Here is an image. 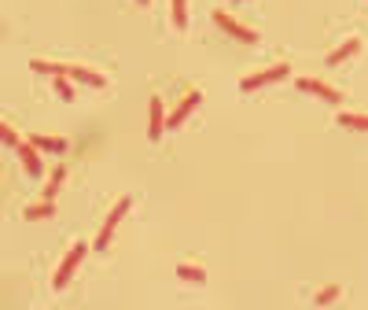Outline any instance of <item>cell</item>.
I'll list each match as a JSON object with an SVG mask.
<instances>
[{"instance_id": "30bf717a", "label": "cell", "mask_w": 368, "mask_h": 310, "mask_svg": "<svg viewBox=\"0 0 368 310\" xmlns=\"http://www.w3.org/2000/svg\"><path fill=\"white\" fill-rule=\"evenodd\" d=\"M357 52H361V41H357V37H346L335 52H328V59H324V63H328V67H343V63L354 59Z\"/></svg>"}, {"instance_id": "44dd1931", "label": "cell", "mask_w": 368, "mask_h": 310, "mask_svg": "<svg viewBox=\"0 0 368 310\" xmlns=\"http://www.w3.org/2000/svg\"><path fill=\"white\" fill-rule=\"evenodd\" d=\"M136 4H140V8H147V4H151V0H136Z\"/></svg>"}, {"instance_id": "ac0fdd59", "label": "cell", "mask_w": 368, "mask_h": 310, "mask_svg": "<svg viewBox=\"0 0 368 310\" xmlns=\"http://www.w3.org/2000/svg\"><path fill=\"white\" fill-rule=\"evenodd\" d=\"M37 74H52V78H59V74H70V67H63V63H52V59H34L30 63Z\"/></svg>"}, {"instance_id": "8fae6325", "label": "cell", "mask_w": 368, "mask_h": 310, "mask_svg": "<svg viewBox=\"0 0 368 310\" xmlns=\"http://www.w3.org/2000/svg\"><path fill=\"white\" fill-rule=\"evenodd\" d=\"M23 218H30V222H41V218H56V200L41 196L37 203H30V207L23 211Z\"/></svg>"}, {"instance_id": "9c48e42d", "label": "cell", "mask_w": 368, "mask_h": 310, "mask_svg": "<svg viewBox=\"0 0 368 310\" xmlns=\"http://www.w3.org/2000/svg\"><path fill=\"white\" fill-rule=\"evenodd\" d=\"M70 78L78 81V85H89V89H107V78L100 70H92V67H81V63H74L70 67Z\"/></svg>"}, {"instance_id": "7c38bea8", "label": "cell", "mask_w": 368, "mask_h": 310, "mask_svg": "<svg viewBox=\"0 0 368 310\" xmlns=\"http://www.w3.org/2000/svg\"><path fill=\"white\" fill-rule=\"evenodd\" d=\"M30 141H34L41 152H52V155H63V152L70 148V144H67V137H48V133H34Z\"/></svg>"}, {"instance_id": "277c9868", "label": "cell", "mask_w": 368, "mask_h": 310, "mask_svg": "<svg viewBox=\"0 0 368 310\" xmlns=\"http://www.w3.org/2000/svg\"><path fill=\"white\" fill-rule=\"evenodd\" d=\"M214 26H218V30H225V34H229V37H236V41H243V45H258V30L243 26L240 19H232L229 12H214Z\"/></svg>"}, {"instance_id": "8992f818", "label": "cell", "mask_w": 368, "mask_h": 310, "mask_svg": "<svg viewBox=\"0 0 368 310\" xmlns=\"http://www.w3.org/2000/svg\"><path fill=\"white\" fill-rule=\"evenodd\" d=\"M295 85H298L302 93L320 96V100H328V104H343V89H335V85L320 81V78H295Z\"/></svg>"}, {"instance_id": "4fadbf2b", "label": "cell", "mask_w": 368, "mask_h": 310, "mask_svg": "<svg viewBox=\"0 0 368 310\" xmlns=\"http://www.w3.org/2000/svg\"><path fill=\"white\" fill-rule=\"evenodd\" d=\"M335 122H339L343 130H361V133H368V115H361V111H343Z\"/></svg>"}, {"instance_id": "3957f363", "label": "cell", "mask_w": 368, "mask_h": 310, "mask_svg": "<svg viewBox=\"0 0 368 310\" xmlns=\"http://www.w3.org/2000/svg\"><path fill=\"white\" fill-rule=\"evenodd\" d=\"M291 74L287 63H276V67H269V70H258V74H247V78L240 81V89L243 93H258V89H265V85H276V81H284Z\"/></svg>"}, {"instance_id": "ffe728a7", "label": "cell", "mask_w": 368, "mask_h": 310, "mask_svg": "<svg viewBox=\"0 0 368 310\" xmlns=\"http://www.w3.org/2000/svg\"><path fill=\"white\" fill-rule=\"evenodd\" d=\"M0 141H4L8 148H19V144H23V137H19V133L12 130V126L4 122V126H0Z\"/></svg>"}, {"instance_id": "9a60e30c", "label": "cell", "mask_w": 368, "mask_h": 310, "mask_svg": "<svg viewBox=\"0 0 368 310\" xmlns=\"http://www.w3.org/2000/svg\"><path fill=\"white\" fill-rule=\"evenodd\" d=\"M63 181H67V166H56V170L45 177V196H48V200H56V192L63 188Z\"/></svg>"}, {"instance_id": "5b68a950", "label": "cell", "mask_w": 368, "mask_h": 310, "mask_svg": "<svg viewBox=\"0 0 368 310\" xmlns=\"http://www.w3.org/2000/svg\"><path fill=\"white\" fill-rule=\"evenodd\" d=\"M199 104H203V89H192V93L177 104V108H173V111L166 115V130H177V126H184V122L192 119V111H196Z\"/></svg>"}, {"instance_id": "6da1fadb", "label": "cell", "mask_w": 368, "mask_h": 310, "mask_svg": "<svg viewBox=\"0 0 368 310\" xmlns=\"http://www.w3.org/2000/svg\"><path fill=\"white\" fill-rule=\"evenodd\" d=\"M85 255H89V244H74V248L63 255L59 270H56V277H52V288H56V292H63V288L74 281V273H78V266L85 262Z\"/></svg>"}, {"instance_id": "7a4b0ae2", "label": "cell", "mask_w": 368, "mask_h": 310, "mask_svg": "<svg viewBox=\"0 0 368 310\" xmlns=\"http://www.w3.org/2000/svg\"><path fill=\"white\" fill-rule=\"evenodd\" d=\"M129 207H133V200L122 196V200H114V207H111V215L103 218V226L100 233H96V251H107L111 248V237H114V229H118V222H122L129 215Z\"/></svg>"}, {"instance_id": "ba28073f", "label": "cell", "mask_w": 368, "mask_h": 310, "mask_svg": "<svg viewBox=\"0 0 368 310\" xmlns=\"http://www.w3.org/2000/svg\"><path fill=\"white\" fill-rule=\"evenodd\" d=\"M162 133H166V108H162L159 96H151L147 100V137L151 141H162Z\"/></svg>"}, {"instance_id": "2e32d148", "label": "cell", "mask_w": 368, "mask_h": 310, "mask_svg": "<svg viewBox=\"0 0 368 310\" xmlns=\"http://www.w3.org/2000/svg\"><path fill=\"white\" fill-rule=\"evenodd\" d=\"M74 85H78V81H74L70 74H59V78H52V89H56L59 100H74Z\"/></svg>"}, {"instance_id": "52a82bcc", "label": "cell", "mask_w": 368, "mask_h": 310, "mask_svg": "<svg viewBox=\"0 0 368 310\" xmlns=\"http://www.w3.org/2000/svg\"><path fill=\"white\" fill-rule=\"evenodd\" d=\"M15 152H19V159H23V166H26V174H30V177H45V163H41V148H37L34 141H30V137H26V141L15 148Z\"/></svg>"}, {"instance_id": "5bb4252c", "label": "cell", "mask_w": 368, "mask_h": 310, "mask_svg": "<svg viewBox=\"0 0 368 310\" xmlns=\"http://www.w3.org/2000/svg\"><path fill=\"white\" fill-rule=\"evenodd\" d=\"M177 277H181V281H188V284H203V281H207V270L196 266V262H181L177 266Z\"/></svg>"}, {"instance_id": "d6986e66", "label": "cell", "mask_w": 368, "mask_h": 310, "mask_svg": "<svg viewBox=\"0 0 368 310\" xmlns=\"http://www.w3.org/2000/svg\"><path fill=\"white\" fill-rule=\"evenodd\" d=\"M343 292H339V284H324V288H317V296H313V307H328V303H335Z\"/></svg>"}, {"instance_id": "e0dca14e", "label": "cell", "mask_w": 368, "mask_h": 310, "mask_svg": "<svg viewBox=\"0 0 368 310\" xmlns=\"http://www.w3.org/2000/svg\"><path fill=\"white\" fill-rule=\"evenodd\" d=\"M170 15H173V26L184 30L188 26V0H170Z\"/></svg>"}]
</instances>
